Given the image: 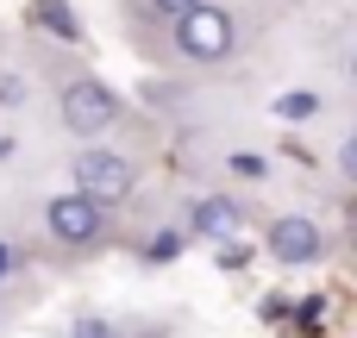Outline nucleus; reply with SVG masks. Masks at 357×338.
Segmentation results:
<instances>
[{
    "label": "nucleus",
    "instance_id": "9b49d317",
    "mask_svg": "<svg viewBox=\"0 0 357 338\" xmlns=\"http://www.w3.org/2000/svg\"><path fill=\"white\" fill-rule=\"evenodd\" d=\"M0 107H25V82L19 75H0Z\"/></svg>",
    "mask_w": 357,
    "mask_h": 338
},
{
    "label": "nucleus",
    "instance_id": "dca6fc26",
    "mask_svg": "<svg viewBox=\"0 0 357 338\" xmlns=\"http://www.w3.org/2000/svg\"><path fill=\"white\" fill-rule=\"evenodd\" d=\"M351 232H357V207H351Z\"/></svg>",
    "mask_w": 357,
    "mask_h": 338
},
{
    "label": "nucleus",
    "instance_id": "2eb2a0df",
    "mask_svg": "<svg viewBox=\"0 0 357 338\" xmlns=\"http://www.w3.org/2000/svg\"><path fill=\"white\" fill-rule=\"evenodd\" d=\"M6 270H13V251H6V245H0V276H6Z\"/></svg>",
    "mask_w": 357,
    "mask_h": 338
},
{
    "label": "nucleus",
    "instance_id": "20e7f679",
    "mask_svg": "<svg viewBox=\"0 0 357 338\" xmlns=\"http://www.w3.org/2000/svg\"><path fill=\"white\" fill-rule=\"evenodd\" d=\"M44 226H50V238H63V245H94V238L107 232V213H100V201H88V194L75 188V194H56V201L44 207Z\"/></svg>",
    "mask_w": 357,
    "mask_h": 338
},
{
    "label": "nucleus",
    "instance_id": "9d476101",
    "mask_svg": "<svg viewBox=\"0 0 357 338\" xmlns=\"http://www.w3.org/2000/svg\"><path fill=\"white\" fill-rule=\"evenodd\" d=\"M182 251V232H157V245H151V263H169Z\"/></svg>",
    "mask_w": 357,
    "mask_h": 338
},
{
    "label": "nucleus",
    "instance_id": "4468645a",
    "mask_svg": "<svg viewBox=\"0 0 357 338\" xmlns=\"http://www.w3.org/2000/svg\"><path fill=\"white\" fill-rule=\"evenodd\" d=\"M195 0H151V13H163V19H176V13H188Z\"/></svg>",
    "mask_w": 357,
    "mask_h": 338
},
{
    "label": "nucleus",
    "instance_id": "0eeeda50",
    "mask_svg": "<svg viewBox=\"0 0 357 338\" xmlns=\"http://www.w3.org/2000/svg\"><path fill=\"white\" fill-rule=\"evenodd\" d=\"M31 19H38V25H50L56 38H69V44L82 38V25H75V13H69L63 0H38V6H31Z\"/></svg>",
    "mask_w": 357,
    "mask_h": 338
},
{
    "label": "nucleus",
    "instance_id": "1a4fd4ad",
    "mask_svg": "<svg viewBox=\"0 0 357 338\" xmlns=\"http://www.w3.org/2000/svg\"><path fill=\"white\" fill-rule=\"evenodd\" d=\"M320 326H326V301H320V295H307V301H301V332L314 338Z\"/></svg>",
    "mask_w": 357,
    "mask_h": 338
},
{
    "label": "nucleus",
    "instance_id": "423d86ee",
    "mask_svg": "<svg viewBox=\"0 0 357 338\" xmlns=\"http://www.w3.org/2000/svg\"><path fill=\"white\" fill-rule=\"evenodd\" d=\"M195 232H201V238H220V245H226V238L238 232V207H232L226 194L201 201V207H195Z\"/></svg>",
    "mask_w": 357,
    "mask_h": 338
},
{
    "label": "nucleus",
    "instance_id": "ddd939ff",
    "mask_svg": "<svg viewBox=\"0 0 357 338\" xmlns=\"http://www.w3.org/2000/svg\"><path fill=\"white\" fill-rule=\"evenodd\" d=\"M339 163H345V176H351V182H357V132H351V138H345V151H339Z\"/></svg>",
    "mask_w": 357,
    "mask_h": 338
},
{
    "label": "nucleus",
    "instance_id": "f257e3e1",
    "mask_svg": "<svg viewBox=\"0 0 357 338\" xmlns=\"http://www.w3.org/2000/svg\"><path fill=\"white\" fill-rule=\"evenodd\" d=\"M176 44H182V56H195V63H220V56H232L238 25H232V13H226V6L195 0L188 13H176Z\"/></svg>",
    "mask_w": 357,
    "mask_h": 338
},
{
    "label": "nucleus",
    "instance_id": "7ed1b4c3",
    "mask_svg": "<svg viewBox=\"0 0 357 338\" xmlns=\"http://www.w3.org/2000/svg\"><path fill=\"white\" fill-rule=\"evenodd\" d=\"M75 188H82L88 201L113 207V201L132 194V163L113 157V151H75Z\"/></svg>",
    "mask_w": 357,
    "mask_h": 338
},
{
    "label": "nucleus",
    "instance_id": "39448f33",
    "mask_svg": "<svg viewBox=\"0 0 357 338\" xmlns=\"http://www.w3.org/2000/svg\"><path fill=\"white\" fill-rule=\"evenodd\" d=\"M270 251H276V263H314L326 251V238H320L314 220H276L270 226Z\"/></svg>",
    "mask_w": 357,
    "mask_h": 338
},
{
    "label": "nucleus",
    "instance_id": "f8f14e48",
    "mask_svg": "<svg viewBox=\"0 0 357 338\" xmlns=\"http://www.w3.org/2000/svg\"><path fill=\"white\" fill-rule=\"evenodd\" d=\"M75 338H113L107 320H75Z\"/></svg>",
    "mask_w": 357,
    "mask_h": 338
},
{
    "label": "nucleus",
    "instance_id": "6e6552de",
    "mask_svg": "<svg viewBox=\"0 0 357 338\" xmlns=\"http://www.w3.org/2000/svg\"><path fill=\"white\" fill-rule=\"evenodd\" d=\"M314 107H320L314 94H282V100H276V113H282V119H307Z\"/></svg>",
    "mask_w": 357,
    "mask_h": 338
},
{
    "label": "nucleus",
    "instance_id": "f03ea898",
    "mask_svg": "<svg viewBox=\"0 0 357 338\" xmlns=\"http://www.w3.org/2000/svg\"><path fill=\"white\" fill-rule=\"evenodd\" d=\"M113 119H119L113 88H100V82H69V88H63V125H69L75 138H100Z\"/></svg>",
    "mask_w": 357,
    "mask_h": 338
}]
</instances>
